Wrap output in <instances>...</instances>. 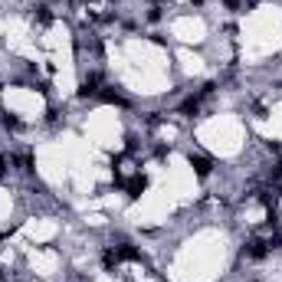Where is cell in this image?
Returning a JSON list of instances; mask_svg holds the SVG:
<instances>
[{
  "label": "cell",
  "instance_id": "cell-1",
  "mask_svg": "<svg viewBox=\"0 0 282 282\" xmlns=\"http://www.w3.org/2000/svg\"><path fill=\"white\" fill-rule=\"evenodd\" d=\"M266 253H269V243H266V240H259V236L246 243V256H250V259H266Z\"/></svg>",
  "mask_w": 282,
  "mask_h": 282
},
{
  "label": "cell",
  "instance_id": "cell-11",
  "mask_svg": "<svg viewBox=\"0 0 282 282\" xmlns=\"http://www.w3.org/2000/svg\"><path fill=\"white\" fill-rule=\"evenodd\" d=\"M227 10H240V0H227Z\"/></svg>",
  "mask_w": 282,
  "mask_h": 282
},
{
  "label": "cell",
  "instance_id": "cell-8",
  "mask_svg": "<svg viewBox=\"0 0 282 282\" xmlns=\"http://www.w3.org/2000/svg\"><path fill=\"white\" fill-rule=\"evenodd\" d=\"M0 122H3V128H7V132H16V128H20V118H13L10 112H7L3 118H0Z\"/></svg>",
  "mask_w": 282,
  "mask_h": 282
},
{
  "label": "cell",
  "instance_id": "cell-3",
  "mask_svg": "<svg viewBox=\"0 0 282 282\" xmlns=\"http://www.w3.org/2000/svg\"><path fill=\"white\" fill-rule=\"evenodd\" d=\"M115 253H118V263H122V259H128V263H138V259H141V253L135 250L132 243H118Z\"/></svg>",
  "mask_w": 282,
  "mask_h": 282
},
{
  "label": "cell",
  "instance_id": "cell-4",
  "mask_svg": "<svg viewBox=\"0 0 282 282\" xmlns=\"http://www.w3.org/2000/svg\"><path fill=\"white\" fill-rule=\"evenodd\" d=\"M144 187H148V180L141 177V174H138V177H132V180H128V184H125L128 197H141V190H144Z\"/></svg>",
  "mask_w": 282,
  "mask_h": 282
},
{
  "label": "cell",
  "instance_id": "cell-6",
  "mask_svg": "<svg viewBox=\"0 0 282 282\" xmlns=\"http://www.w3.org/2000/svg\"><path fill=\"white\" fill-rule=\"evenodd\" d=\"M180 112H184V115H187V118H194L197 112H200V95H190L187 102L180 105Z\"/></svg>",
  "mask_w": 282,
  "mask_h": 282
},
{
  "label": "cell",
  "instance_id": "cell-10",
  "mask_svg": "<svg viewBox=\"0 0 282 282\" xmlns=\"http://www.w3.org/2000/svg\"><path fill=\"white\" fill-rule=\"evenodd\" d=\"M36 10H39V13H36L39 20H43V23H49V10H46V7H36Z\"/></svg>",
  "mask_w": 282,
  "mask_h": 282
},
{
  "label": "cell",
  "instance_id": "cell-7",
  "mask_svg": "<svg viewBox=\"0 0 282 282\" xmlns=\"http://www.w3.org/2000/svg\"><path fill=\"white\" fill-rule=\"evenodd\" d=\"M102 102H109V105H128V99H125V95H118V92H112V89H109V92H102Z\"/></svg>",
  "mask_w": 282,
  "mask_h": 282
},
{
  "label": "cell",
  "instance_id": "cell-2",
  "mask_svg": "<svg viewBox=\"0 0 282 282\" xmlns=\"http://www.w3.org/2000/svg\"><path fill=\"white\" fill-rule=\"evenodd\" d=\"M190 167H194L197 177H207L213 164H210V157H204V154H190Z\"/></svg>",
  "mask_w": 282,
  "mask_h": 282
},
{
  "label": "cell",
  "instance_id": "cell-5",
  "mask_svg": "<svg viewBox=\"0 0 282 282\" xmlns=\"http://www.w3.org/2000/svg\"><path fill=\"white\" fill-rule=\"evenodd\" d=\"M99 92V76H89L86 82H82V86H79V95H82V99H86V95H95Z\"/></svg>",
  "mask_w": 282,
  "mask_h": 282
},
{
  "label": "cell",
  "instance_id": "cell-9",
  "mask_svg": "<svg viewBox=\"0 0 282 282\" xmlns=\"http://www.w3.org/2000/svg\"><path fill=\"white\" fill-rule=\"evenodd\" d=\"M102 263H105V266H109V269H112V266H118V253H115V250H105Z\"/></svg>",
  "mask_w": 282,
  "mask_h": 282
}]
</instances>
